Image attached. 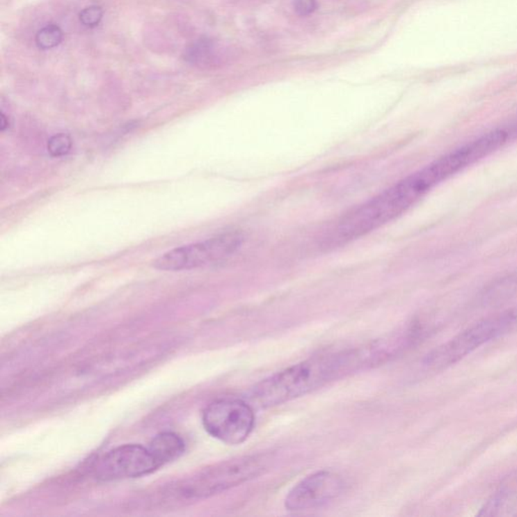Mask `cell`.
I'll return each instance as SVG.
<instances>
[{"instance_id": "obj_10", "label": "cell", "mask_w": 517, "mask_h": 517, "mask_svg": "<svg viewBox=\"0 0 517 517\" xmlns=\"http://www.w3.org/2000/svg\"><path fill=\"white\" fill-rule=\"evenodd\" d=\"M517 294V268L505 276L492 282L481 295L485 305H498Z\"/></svg>"}, {"instance_id": "obj_15", "label": "cell", "mask_w": 517, "mask_h": 517, "mask_svg": "<svg viewBox=\"0 0 517 517\" xmlns=\"http://www.w3.org/2000/svg\"><path fill=\"white\" fill-rule=\"evenodd\" d=\"M104 11L100 6H93L84 8L80 13L79 19L83 26L87 28H95L102 22Z\"/></svg>"}, {"instance_id": "obj_11", "label": "cell", "mask_w": 517, "mask_h": 517, "mask_svg": "<svg viewBox=\"0 0 517 517\" xmlns=\"http://www.w3.org/2000/svg\"><path fill=\"white\" fill-rule=\"evenodd\" d=\"M214 42L212 40L201 39L193 42L186 50V60L188 62L196 64V66H205L212 64L214 59Z\"/></svg>"}, {"instance_id": "obj_9", "label": "cell", "mask_w": 517, "mask_h": 517, "mask_svg": "<svg viewBox=\"0 0 517 517\" xmlns=\"http://www.w3.org/2000/svg\"><path fill=\"white\" fill-rule=\"evenodd\" d=\"M148 447L155 456L157 462L163 467L180 458L184 454L186 445L177 434L164 431L154 436Z\"/></svg>"}, {"instance_id": "obj_17", "label": "cell", "mask_w": 517, "mask_h": 517, "mask_svg": "<svg viewBox=\"0 0 517 517\" xmlns=\"http://www.w3.org/2000/svg\"><path fill=\"white\" fill-rule=\"evenodd\" d=\"M509 331L517 330V305L501 312Z\"/></svg>"}, {"instance_id": "obj_5", "label": "cell", "mask_w": 517, "mask_h": 517, "mask_svg": "<svg viewBox=\"0 0 517 517\" xmlns=\"http://www.w3.org/2000/svg\"><path fill=\"white\" fill-rule=\"evenodd\" d=\"M202 424L205 431L216 440L227 445H239L247 440L254 429V409L244 400L221 398L205 407Z\"/></svg>"}, {"instance_id": "obj_14", "label": "cell", "mask_w": 517, "mask_h": 517, "mask_svg": "<svg viewBox=\"0 0 517 517\" xmlns=\"http://www.w3.org/2000/svg\"><path fill=\"white\" fill-rule=\"evenodd\" d=\"M72 148L70 136L65 134H57L48 141V152L52 157H64L68 155Z\"/></svg>"}, {"instance_id": "obj_7", "label": "cell", "mask_w": 517, "mask_h": 517, "mask_svg": "<svg viewBox=\"0 0 517 517\" xmlns=\"http://www.w3.org/2000/svg\"><path fill=\"white\" fill-rule=\"evenodd\" d=\"M161 468L149 447L124 445L107 452L94 465L93 473L104 482L138 478L154 473Z\"/></svg>"}, {"instance_id": "obj_18", "label": "cell", "mask_w": 517, "mask_h": 517, "mask_svg": "<svg viewBox=\"0 0 517 517\" xmlns=\"http://www.w3.org/2000/svg\"><path fill=\"white\" fill-rule=\"evenodd\" d=\"M8 127V122H6V116H4V114H1V125H0V127H1V131H4V129H6V127Z\"/></svg>"}, {"instance_id": "obj_1", "label": "cell", "mask_w": 517, "mask_h": 517, "mask_svg": "<svg viewBox=\"0 0 517 517\" xmlns=\"http://www.w3.org/2000/svg\"><path fill=\"white\" fill-rule=\"evenodd\" d=\"M447 179H449L447 172L436 159L370 200L347 212L324 238V247L330 248L347 245L384 227L408 212Z\"/></svg>"}, {"instance_id": "obj_4", "label": "cell", "mask_w": 517, "mask_h": 517, "mask_svg": "<svg viewBox=\"0 0 517 517\" xmlns=\"http://www.w3.org/2000/svg\"><path fill=\"white\" fill-rule=\"evenodd\" d=\"M243 234L228 232L169 250L154 262V268L162 271L196 269L216 263L236 254L243 246Z\"/></svg>"}, {"instance_id": "obj_16", "label": "cell", "mask_w": 517, "mask_h": 517, "mask_svg": "<svg viewBox=\"0 0 517 517\" xmlns=\"http://www.w3.org/2000/svg\"><path fill=\"white\" fill-rule=\"evenodd\" d=\"M317 8V0H294V10L300 17H308Z\"/></svg>"}, {"instance_id": "obj_12", "label": "cell", "mask_w": 517, "mask_h": 517, "mask_svg": "<svg viewBox=\"0 0 517 517\" xmlns=\"http://www.w3.org/2000/svg\"><path fill=\"white\" fill-rule=\"evenodd\" d=\"M514 500V493L509 488H500L489 500L487 501L484 507L481 509L480 516H495L501 514L502 510L510 507V503Z\"/></svg>"}, {"instance_id": "obj_3", "label": "cell", "mask_w": 517, "mask_h": 517, "mask_svg": "<svg viewBox=\"0 0 517 517\" xmlns=\"http://www.w3.org/2000/svg\"><path fill=\"white\" fill-rule=\"evenodd\" d=\"M272 456L260 453L223 461L182 479L161 492L163 502L201 500L258 478L269 470Z\"/></svg>"}, {"instance_id": "obj_6", "label": "cell", "mask_w": 517, "mask_h": 517, "mask_svg": "<svg viewBox=\"0 0 517 517\" xmlns=\"http://www.w3.org/2000/svg\"><path fill=\"white\" fill-rule=\"evenodd\" d=\"M509 333L502 315L483 319L427 353L424 366L431 370H443L464 359L486 342Z\"/></svg>"}, {"instance_id": "obj_13", "label": "cell", "mask_w": 517, "mask_h": 517, "mask_svg": "<svg viewBox=\"0 0 517 517\" xmlns=\"http://www.w3.org/2000/svg\"><path fill=\"white\" fill-rule=\"evenodd\" d=\"M63 40V31L57 24L44 26L35 35V44L42 50H50L59 46Z\"/></svg>"}, {"instance_id": "obj_2", "label": "cell", "mask_w": 517, "mask_h": 517, "mask_svg": "<svg viewBox=\"0 0 517 517\" xmlns=\"http://www.w3.org/2000/svg\"><path fill=\"white\" fill-rule=\"evenodd\" d=\"M370 367L367 346L315 356L260 382L250 391V402L259 408L277 406Z\"/></svg>"}, {"instance_id": "obj_8", "label": "cell", "mask_w": 517, "mask_h": 517, "mask_svg": "<svg viewBox=\"0 0 517 517\" xmlns=\"http://www.w3.org/2000/svg\"><path fill=\"white\" fill-rule=\"evenodd\" d=\"M341 476L331 471H319L302 479L288 492L286 509L305 511L324 507L341 495L344 490Z\"/></svg>"}]
</instances>
